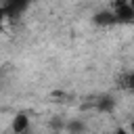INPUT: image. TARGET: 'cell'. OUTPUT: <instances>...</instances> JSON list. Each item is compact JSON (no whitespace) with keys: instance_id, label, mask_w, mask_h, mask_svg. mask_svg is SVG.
Listing matches in <instances>:
<instances>
[{"instance_id":"cell-1","label":"cell","mask_w":134,"mask_h":134,"mask_svg":"<svg viewBox=\"0 0 134 134\" xmlns=\"http://www.w3.org/2000/svg\"><path fill=\"white\" fill-rule=\"evenodd\" d=\"M113 13H115L117 23H132V21H134V6H130L128 2H124V4H115Z\"/></svg>"},{"instance_id":"cell-2","label":"cell","mask_w":134,"mask_h":134,"mask_svg":"<svg viewBox=\"0 0 134 134\" xmlns=\"http://www.w3.org/2000/svg\"><path fill=\"white\" fill-rule=\"evenodd\" d=\"M29 2L31 0H4V10L8 17H17L29 6Z\"/></svg>"},{"instance_id":"cell-3","label":"cell","mask_w":134,"mask_h":134,"mask_svg":"<svg viewBox=\"0 0 134 134\" xmlns=\"http://www.w3.org/2000/svg\"><path fill=\"white\" fill-rule=\"evenodd\" d=\"M27 128H29V117H27L25 113L15 115V119H13V132H15V134H25Z\"/></svg>"},{"instance_id":"cell-4","label":"cell","mask_w":134,"mask_h":134,"mask_svg":"<svg viewBox=\"0 0 134 134\" xmlns=\"http://www.w3.org/2000/svg\"><path fill=\"white\" fill-rule=\"evenodd\" d=\"M94 21H96L98 25H115V23H117L113 10H103V13H98V15L94 17Z\"/></svg>"},{"instance_id":"cell-5","label":"cell","mask_w":134,"mask_h":134,"mask_svg":"<svg viewBox=\"0 0 134 134\" xmlns=\"http://www.w3.org/2000/svg\"><path fill=\"white\" fill-rule=\"evenodd\" d=\"M119 88L121 90H134V71H128V73L119 75Z\"/></svg>"},{"instance_id":"cell-6","label":"cell","mask_w":134,"mask_h":134,"mask_svg":"<svg viewBox=\"0 0 134 134\" xmlns=\"http://www.w3.org/2000/svg\"><path fill=\"white\" fill-rule=\"evenodd\" d=\"M6 19H8V15H6L4 6H0V31L4 29V23H6Z\"/></svg>"},{"instance_id":"cell-7","label":"cell","mask_w":134,"mask_h":134,"mask_svg":"<svg viewBox=\"0 0 134 134\" xmlns=\"http://www.w3.org/2000/svg\"><path fill=\"white\" fill-rule=\"evenodd\" d=\"M115 134H134V132H132V130H124V128H119Z\"/></svg>"},{"instance_id":"cell-8","label":"cell","mask_w":134,"mask_h":134,"mask_svg":"<svg viewBox=\"0 0 134 134\" xmlns=\"http://www.w3.org/2000/svg\"><path fill=\"white\" fill-rule=\"evenodd\" d=\"M128 4H130V6H134V0H128Z\"/></svg>"}]
</instances>
